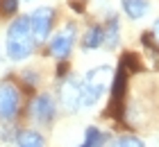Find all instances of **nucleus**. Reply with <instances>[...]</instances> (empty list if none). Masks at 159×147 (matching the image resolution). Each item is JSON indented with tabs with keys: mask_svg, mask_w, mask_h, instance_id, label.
<instances>
[{
	"mask_svg": "<svg viewBox=\"0 0 159 147\" xmlns=\"http://www.w3.org/2000/svg\"><path fill=\"white\" fill-rule=\"evenodd\" d=\"M55 113H57V104L52 95L48 93H41L30 102V118L39 124H50L55 120Z\"/></svg>",
	"mask_w": 159,
	"mask_h": 147,
	"instance_id": "20e7f679",
	"label": "nucleus"
},
{
	"mask_svg": "<svg viewBox=\"0 0 159 147\" xmlns=\"http://www.w3.org/2000/svg\"><path fill=\"white\" fill-rule=\"evenodd\" d=\"M116 43H118V18L109 16L107 18V25H105V45L116 48Z\"/></svg>",
	"mask_w": 159,
	"mask_h": 147,
	"instance_id": "f8f14e48",
	"label": "nucleus"
},
{
	"mask_svg": "<svg viewBox=\"0 0 159 147\" xmlns=\"http://www.w3.org/2000/svg\"><path fill=\"white\" fill-rule=\"evenodd\" d=\"M105 43V27L100 25H91L86 29V34L82 36V48L84 50H96Z\"/></svg>",
	"mask_w": 159,
	"mask_h": 147,
	"instance_id": "9d476101",
	"label": "nucleus"
},
{
	"mask_svg": "<svg viewBox=\"0 0 159 147\" xmlns=\"http://www.w3.org/2000/svg\"><path fill=\"white\" fill-rule=\"evenodd\" d=\"M120 5L132 20H139L150 11V0H120Z\"/></svg>",
	"mask_w": 159,
	"mask_h": 147,
	"instance_id": "6e6552de",
	"label": "nucleus"
},
{
	"mask_svg": "<svg viewBox=\"0 0 159 147\" xmlns=\"http://www.w3.org/2000/svg\"><path fill=\"white\" fill-rule=\"evenodd\" d=\"M34 45H37V39L30 25V16L14 18L7 29V57L11 61H23L34 52Z\"/></svg>",
	"mask_w": 159,
	"mask_h": 147,
	"instance_id": "f257e3e1",
	"label": "nucleus"
},
{
	"mask_svg": "<svg viewBox=\"0 0 159 147\" xmlns=\"http://www.w3.org/2000/svg\"><path fill=\"white\" fill-rule=\"evenodd\" d=\"M18 104H20V97H18L16 86L9 82H2L0 84V118L11 120L18 113Z\"/></svg>",
	"mask_w": 159,
	"mask_h": 147,
	"instance_id": "0eeeda50",
	"label": "nucleus"
},
{
	"mask_svg": "<svg viewBox=\"0 0 159 147\" xmlns=\"http://www.w3.org/2000/svg\"><path fill=\"white\" fill-rule=\"evenodd\" d=\"M16 147H46V141L34 129H20L16 131Z\"/></svg>",
	"mask_w": 159,
	"mask_h": 147,
	"instance_id": "1a4fd4ad",
	"label": "nucleus"
},
{
	"mask_svg": "<svg viewBox=\"0 0 159 147\" xmlns=\"http://www.w3.org/2000/svg\"><path fill=\"white\" fill-rule=\"evenodd\" d=\"M55 23V11L50 7H39L30 14V25H32V32H34V39L43 41L50 36V29H52Z\"/></svg>",
	"mask_w": 159,
	"mask_h": 147,
	"instance_id": "423d86ee",
	"label": "nucleus"
},
{
	"mask_svg": "<svg viewBox=\"0 0 159 147\" xmlns=\"http://www.w3.org/2000/svg\"><path fill=\"white\" fill-rule=\"evenodd\" d=\"M80 147H86V145H84V143H82V145H80Z\"/></svg>",
	"mask_w": 159,
	"mask_h": 147,
	"instance_id": "dca6fc26",
	"label": "nucleus"
},
{
	"mask_svg": "<svg viewBox=\"0 0 159 147\" xmlns=\"http://www.w3.org/2000/svg\"><path fill=\"white\" fill-rule=\"evenodd\" d=\"M152 34H155V39H159V18L155 20V25H152Z\"/></svg>",
	"mask_w": 159,
	"mask_h": 147,
	"instance_id": "2eb2a0df",
	"label": "nucleus"
},
{
	"mask_svg": "<svg viewBox=\"0 0 159 147\" xmlns=\"http://www.w3.org/2000/svg\"><path fill=\"white\" fill-rule=\"evenodd\" d=\"M84 145L86 147H105L107 145V134L100 131L98 127H89L84 131Z\"/></svg>",
	"mask_w": 159,
	"mask_h": 147,
	"instance_id": "9b49d317",
	"label": "nucleus"
},
{
	"mask_svg": "<svg viewBox=\"0 0 159 147\" xmlns=\"http://www.w3.org/2000/svg\"><path fill=\"white\" fill-rule=\"evenodd\" d=\"M109 147H146V145H143L141 138H136V136H132V134H125V136L114 138Z\"/></svg>",
	"mask_w": 159,
	"mask_h": 147,
	"instance_id": "ddd939ff",
	"label": "nucleus"
},
{
	"mask_svg": "<svg viewBox=\"0 0 159 147\" xmlns=\"http://www.w3.org/2000/svg\"><path fill=\"white\" fill-rule=\"evenodd\" d=\"M0 11L5 16H11V14L18 11V0H0Z\"/></svg>",
	"mask_w": 159,
	"mask_h": 147,
	"instance_id": "4468645a",
	"label": "nucleus"
},
{
	"mask_svg": "<svg viewBox=\"0 0 159 147\" xmlns=\"http://www.w3.org/2000/svg\"><path fill=\"white\" fill-rule=\"evenodd\" d=\"M73 43H75V25L68 23L59 32H55V36L48 43V52L55 59H66L70 54V50H73Z\"/></svg>",
	"mask_w": 159,
	"mask_h": 147,
	"instance_id": "7ed1b4c3",
	"label": "nucleus"
},
{
	"mask_svg": "<svg viewBox=\"0 0 159 147\" xmlns=\"http://www.w3.org/2000/svg\"><path fill=\"white\" fill-rule=\"evenodd\" d=\"M59 100L68 111L82 109V79H77V77L64 79L59 86Z\"/></svg>",
	"mask_w": 159,
	"mask_h": 147,
	"instance_id": "39448f33",
	"label": "nucleus"
},
{
	"mask_svg": "<svg viewBox=\"0 0 159 147\" xmlns=\"http://www.w3.org/2000/svg\"><path fill=\"white\" fill-rule=\"evenodd\" d=\"M111 68L109 66H96L82 77V106H93L105 95L107 86L111 84Z\"/></svg>",
	"mask_w": 159,
	"mask_h": 147,
	"instance_id": "f03ea898",
	"label": "nucleus"
}]
</instances>
